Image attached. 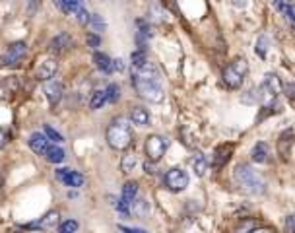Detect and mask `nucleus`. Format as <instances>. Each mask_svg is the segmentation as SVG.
Returning a JSON list of instances; mask_svg holds the SVG:
<instances>
[{
  "instance_id": "33",
  "label": "nucleus",
  "mask_w": 295,
  "mask_h": 233,
  "mask_svg": "<svg viewBox=\"0 0 295 233\" xmlns=\"http://www.w3.org/2000/svg\"><path fill=\"white\" fill-rule=\"evenodd\" d=\"M86 43H88V47H92V49H97V47H99V43H101V39H99V35H95V33H90V35L86 37Z\"/></svg>"
},
{
  "instance_id": "17",
  "label": "nucleus",
  "mask_w": 295,
  "mask_h": 233,
  "mask_svg": "<svg viewBox=\"0 0 295 233\" xmlns=\"http://www.w3.org/2000/svg\"><path fill=\"white\" fill-rule=\"evenodd\" d=\"M231 146H220L216 152H214V158H212V163L214 167H221L227 160H229V154H231Z\"/></svg>"
},
{
  "instance_id": "25",
  "label": "nucleus",
  "mask_w": 295,
  "mask_h": 233,
  "mask_svg": "<svg viewBox=\"0 0 295 233\" xmlns=\"http://www.w3.org/2000/svg\"><path fill=\"white\" fill-rule=\"evenodd\" d=\"M132 210H134V214L136 216H140V218H144L148 214V202L144 198H136L134 202H132Z\"/></svg>"
},
{
  "instance_id": "13",
  "label": "nucleus",
  "mask_w": 295,
  "mask_h": 233,
  "mask_svg": "<svg viewBox=\"0 0 295 233\" xmlns=\"http://www.w3.org/2000/svg\"><path fill=\"white\" fill-rule=\"evenodd\" d=\"M268 156H270L268 144H264V142L255 144V148H253V152H251V160H253L255 163H266V161H268Z\"/></svg>"
},
{
  "instance_id": "1",
  "label": "nucleus",
  "mask_w": 295,
  "mask_h": 233,
  "mask_svg": "<svg viewBox=\"0 0 295 233\" xmlns=\"http://www.w3.org/2000/svg\"><path fill=\"white\" fill-rule=\"evenodd\" d=\"M132 84H134L136 91L144 99H148L149 103H159L163 99V88H161V82H159V72L151 62H146L144 66L132 70Z\"/></svg>"
},
{
  "instance_id": "27",
  "label": "nucleus",
  "mask_w": 295,
  "mask_h": 233,
  "mask_svg": "<svg viewBox=\"0 0 295 233\" xmlns=\"http://www.w3.org/2000/svg\"><path fill=\"white\" fill-rule=\"evenodd\" d=\"M132 68H140V66H144L148 62L146 58V53L144 51H136V53H132Z\"/></svg>"
},
{
  "instance_id": "20",
  "label": "nucleus",
  "mask_w": 295,
  "mask_h": 233,
  "mask_svg": "<svg viewBox=\"0 0 295 233\" xmlns=\"http://www.w3.org/2000/svg\"><path fill=\"white\" fill-rule=\"evenodd\" d=\"M105 103H107V91H105V90H95V91L92 93L90 107H92L93 111H97V109H101Z\"/></svg>"
},
{
  "instance_id": "21",
  "label": "nucleus",
  "mask_w": 295,
  "mask_h": 233,
  "mask_svg": "<svg viewBox=\"0 0 295 233\" xmlns=\"http://www.w3.org/2000/svg\"><path fill=\"white\" fill-rule=\"evenodd\" d=\"M68 45H70V37H68L66 33H60V35H56V37L51 41V51H53V53H62Z\"/></svg>"
},
{
  "instance_id": "8",
  "label": "nucleus",
  "mask_w": 295,
  "mask_h": 233,
  "mask_svg": "<svg viewBox=\"0 0 295 233\" xmlns=\"http://www.w3.org/2000/svg\"><path fill=\"white\" fill-rule=\"evenodd\" d=\"M55 175H56V179L58 181H62L66 187H74V189H80L82 185H84V175L82 173H78V171H72V169H56L55 171Z\"/></svg>"
},
{
  "instance_id": "32",
  "label": "nucleus",
  "mask_w": 295,
  "mask_h": 233,
  "mask_svg": "<svg viewBox=\"0 0 295 233\" xmlns=\"http://www.w3.org/2000/svg\"><path fill=\"white\" fill-rule=\"evenodd\" d=\"M266 45H268V41H266V37H260L258 41H257V54L258 56H266Z\"/></svg>"
},
{
  "instance_id": "9",
  "label": "nucleus",
  "mask_w": 295,
  "mask_h": 233,
  "mask_svg": "<svg viewBox=\"0 0 295 233\" xmlns=\"http://www.w3.org/2000/svg\"><path fill=\"white\" fill-rule=\"evenodd\" d=\"M25 54V43H14L6 49V53L2 54V64H16L18 60H21V56Z\"/></svg>"
},
{
  "instance_id": "31",
  "label": "nucleus",
  "mask_w": 295,
  "mask_h": 233,
  "mask_svg": "<svg viewBox=\"0 0 295 233\" xmlns=\"http://www.w3.org/2000/svg\"><path fill=\"white\" fill-rule=\"evenodd\" d=\"M74 16H76V19H78L80 23H84V25H86V23H90V18H92L84 6H82V8H78V10L74 12Z\"/></svg>"
},
{
  "instance_id": "10",
  "label": "nucleus",
  "mask_w": 295,
  "mask_h": 233,
  "mask_svg": "<svg viewBox=\"0 0 295 233\" xmlns=\"http://www.w3.org/2000/svg\"><path fill=\"white\" fill-rule=\"evenodd\" d=\"M51 144H49V138H47V134H41V132H33L31 136H29V148L35 152V154H39V156H45V152H47V148H49Z\"/></svg>"
},
{
  "instance_id": "16",
  "label": "nucleus",
  "mask_w": 295,
  "mask_h": 233,
  "mask_svg": "<svg viewBox=\"0 0 295 233\" xmlns=\"http://www.w3.org/2000/svg\"><path fill=\"white\" fill-rule=\"evenodd\" d=\"M136 195H138V185H136L134 181H129V183H125L121 198H123V200L129 204V206H132V202L136 200Z\"/></svg>"
},
{
  "instance_id": "14",
  "label": "nucleus",
  "mask_w": 295,
  "mask_h": 233,
  "mask_svg": "<svg viewBox=\"0 0 295 233\" xmlns=\"http://www.w3.org/2000/svg\"><path fill=\"white\" fill-rule=\"evenodd\" d=\"M93 62H95V66H97L101 72H105V74H111V72L115 70L113 60H111L105 53H95V54H93Z\"/></svg>"
},
{
  "instance_id": "37",
  "label": "nucleus",
  "mask_w": 295,
  "mask_h": 233,
  "mask_svg": "<svg viewBox=\"0 0 295 233\" xmlns=\"http://www.w3.org/2000/svg\"><path fill=\"white\" fill-rule=\"evenodd\" d=\"M2 146H4V136L0 134V148H2Z\"/></svg>"
},
{
  "instance_id": "12",
  "label": "nucleus",
  "mask_w": 295,
  "mask_h": 233,
  "mask_svg": "<svg viewBox=\"0 0 295 233\" xmlns=\"http://www.w3.org/2000/svg\"><path fill=\"white\" fill-rule=\"evenodd\" d=\"M45 95H47V99H49L51 105H56L60 101V97H62V86H60V82L49 80L45 84Z\"/></svg>"
},
{
  "instance_id": "22",
  "label": "nucleus",
  "mask_w": 295,
  "mask_h": 233,
  "mask_svg": "<svg viewBox=\"0 0 295 233\" xmlns=\"http://www.w3.org/2000/svg\"><path fill=\"white\" fill-rule=\"evenodd\" d=\"M190 165H192V169L196 171V175H204L206 173V158H204V154L202 152H196L194 156H192V160H190Z\"/></svg>"
},
{
  "instance_id": "4",
  "label": "nucleus",
  "mask_w": 295,
  "mask_h": 233,
  "mask_svg": "<svg viewBox=\"0 0 295 233\" xmlns=\"http://www.w3.org/2000/svg\"><path fill=\"white\" fill-rule=\"evenodd\" d=\"M247 72H249V64L245 58H235L225 70H223V84L231 90H237L243 86L245 78H247Z\"/></svg>"
},
{
  "instance_id": "36",
  "label": "nucleus",
  "mask_w": 295,
  "mask_h": 233,
  "mask_svg": "<svg viewBox=\"0 0 295 233\" xmlns=\"http://www.w3.org/2000/svg\"><path fill=\"white\" fill-rule=\"evenodd\" d=\"M113 66H115V70H125V64H123V60H121V58L113 60Z\"/></svg>"
},
{
  "instance_id": "15",
  "label": "nucleus",
  "mask_w": 295,
  "mask_h": 233,
  "mask_svg": "<svg viewBox=\"0 0 295 233\" xmlns=\"http://www.w3.org/2000/svg\"><path fill=\"white\" fill-rule=\"evenodd\" d=\"M58 224V212H49V214H45L37 224H31L29 228H39V230H49V228H55Z\"/></svg>"
},
{
  "instance_id": "24",
  "label": "nucleus",
  "mask_w": 295,
  "mask_h": 233,
  "mask_svg": "<svg viewBox=\"0 0 295 233\" xmlns=\"http://www.w3.org/2000/svg\"><path fill=\"white\" fill-rule=\"evenodd\" d=\"M136 163H138L136 156H125L123 161H121V169H123L125 173H132L134 167H136Z\"/></svg>"
},
{
  "instance_id": "19",
  "label": "nucleus",
  "mask_w": 295,
  "mask_h": 233,
  "mask_svg": "<svg viewBox=\"0 0 295 233\" xmlns=\"http://www.w3.org/2000/svg\"><path fill=\"white\" fill-rule=\"evenodd\" d=\"M45 158H47V161H51V163H60V161H64L66 154H64L62 148H58V146L55 144V146H49V148H47Z\"/></svg>"
},
{
  "instance_id": "28",
  "label": "nucleus",
  "mask_w": 295,
  "mask_h": 233,
  "mask_svg": "<svg viewBox=\"0 0 295 233\" xmlns=\"http://www.w3.org/2000/svg\"><path fill=\"white\" fill-rule=\"evenodd\" d=\"M45 134H47V138L51 140V142H55V144H60V142H64V138L51 126V125H45Z\"/></svg>"
},
{
  "instance_id": "3",
  "label": "nucleus",
  "mask_w": 295,
  "mask_h": 233,
  "mask_svg": "<svg viewBox=\"0 0 295 233\" xmlns=\"http://www.w3.org/2000/svg\"><path fill=\"white\" fill-rule=\"evenodd\" d=\"M107 144L113 150H127L132 144V130L125 119H115L107 128Z\"/></svg>"
},
{
  "instance_id": "34",
  "label": "nucleus",
  "mask_w": 295,
  "mask_h": 233,
  "mask_svg": "<svg viewBox=\"0 0 295 233\" xmlns=\"http://www.w3.org/2000/svg\"><path fill=\"white\" fill-rule=\"evenodd\" d=\"M286 233H295V216H288V220H286Z\"/></svg>"
},
{
  "instance_id": "23",
  "label": "nucleus",
  "mask_w": 295,
  "mask_h": 233,
  "mask_svg": "<svg viewBox=\"0 0 295 233\" xmlns=\"http://www.w3.org/2000/svg\"><path fill=\"white\" fill-rule=\"evenodd\" d=\"M56 4H58V8H60L62 12H66V14H74L78 8L84 6L82 0H56Z\"/></svg>"
},
{
  "instance_id": "26",
  "label": "nucleus",
  "mask_w": 295,
  "mask_h": 233,
  "mask_svg": "<svg viewBox=\"0 0 295 233\" xmlns=\"http://www.w3.org/2000/svg\"><path fill=\"white\" fill-rule=\"evenodd\" d=\"M90 25H92V29H93L95 33L105 31V21H103V18H101V16H97V14H93V16L90 18Z\"/></svg>"
},
{
  "instance_id": "11",
  "label": "nucleus",
  "mask_w": 295,
  "mask_h": 233,
  "mask_svg": "<svg viewBox=\"0 0 295 233\" xmlns=\"http://www.w3.org/2000/svg\"><path fill=\"white\" fill-rule=\"evenodd\" d=\"M56 60L55 58H47V60H43L41 64H39V68H37V78L39 80H43V82H49L53 76H55V72H56Z\"/></svg>"
},
{
  "instance_id": "5",
  "label": "nucleus",
  "mask_w": 295,
  "mask_h": 233,
  "mask_svg": "<svg viewBox=\"0 0 295 233\" xmlns=\"http://www.w3.org/2000/svg\"><path fill=\"white\" fill-rule=\"evenodd\" d=\"M188 173L184 171V169H179V167H173V169H169L167 173H165V177H163V183H165V187L171 191V193H181V191H184L186 187H188Z\"/></svg>"
},
{
  "instance_id": "7",
  "label": "nucleus",
  "mask_w": 295,
  "mask_h": 233,
  "mask_svg": "<svg viewBox=\"0 0 295 233\" xmlns=\"http://www.w3.org/2000/svg\"><path fill=\"white\" fill-rule=\"evenodd\" d=\"M260 97L264 99V103L266 105H272L274 101H276V97H278V93L282 91V84H280V80H278V76L276 74H266V78H264V82H262V86H260Z\"/></svg>"
},
{
  "instance_id": "18",
  "label": "nucleus",
  "mask_w": 295,
  "mask_h": 233,
  "mask_svg": "<svg viewBox=\"0 0 295 233\" xmlns=\"http://www.w3.org/2000/svg\"><path fill=\"white\" fill-rule=\"evenodd\" d=\"M130 121H132L134 125H138V126H148V125H149V115H148L146 109L134 107V109L130 111Z\"/></svg>"
},
{
  "instance_id": "6",
  "label": "nucleus",
  "mask_w": 295,
  "mask_h": 233,
  "mask_svg": "<svg viewBox=\"0 0 295 233\" xmlns=\"http://www.w3.org/2000/svg\"><path fill=\"white\" fill-rule=\"evenodd\" d=\"M167 146H169V142H167V138H163V136H159V134H151V136H148L146 138V156L149 161H153V163H157L163 156H165V150H167Z\"/></svg>"
},
{
  "instance_id": "29",
  "label": "nucleus",
  "mask_w": 295,
  "mask_h": 233,
  "mask_svg": "<svg viewBox=\"0 0 295 233\" xmlns=\"http://www.w3.org/2000/svg\"><path fill=\"white\" fill-rule=\"evenodd\" d=\"M105 91H107V101H111V103H115L119 99V95H121V90H119L117 84H109Z\"/></svg>"
},
{
  "instance_id": "35",
  "label": "nucleus",
  "mask_w": 295,
  "mask_h": 233,
  "mask_svg": "<svg viewBox=\"0 0 295 233\" xmlns=\"http://www.w3.org/2000/svg\"><path fill=\"white\" fill-rule=\"evenodd\" d=\"M286 95H288L290 99H295V84H288V86H286Z\"/></svg>"
},
{
  "instance_id": "2",
  "label": "nucleus",
  "mask_w": 295,
  "mask_h": 233,
  "mask_svg": "<svg viewBox=\"0 0 295 233\" xmlns=\"http://www.w3.org/2000/svg\"><path fill=\"white\" fill-rule=\"evenodd\" d=\"M235 181L241 187V191L247 195H262L266 191L264 179L247 163H241L235 167Z\"/></svg>"
},
{
  "instance_id": "30",
  "label": "nucleus",
  "mask_w": 295,
  "mask_h": 233,
  "mask_svg": "<svg viewBox=\"0 0 295 233\" xmlns=\"http://www.w3.org/2000/svg\"><path fill=\"white\" fill-rule=\"evenodd\" d=\"M78 232V222L76 220H66L60 224V233H76Z\"/></svg>"
}]
</instances>
